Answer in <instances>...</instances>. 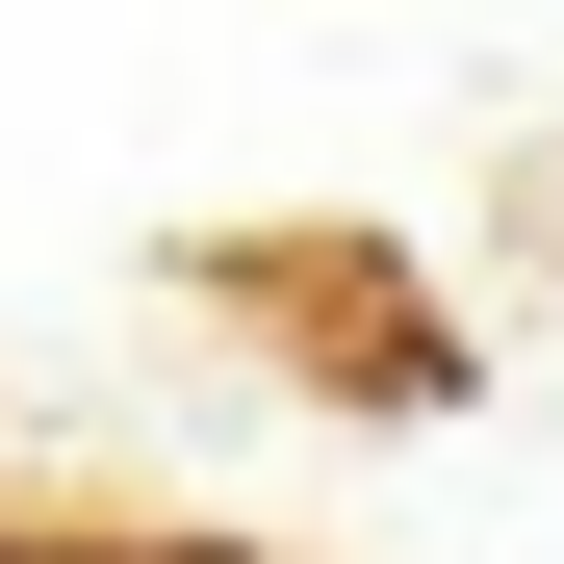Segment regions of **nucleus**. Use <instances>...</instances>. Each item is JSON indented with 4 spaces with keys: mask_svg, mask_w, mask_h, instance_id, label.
<instances>
[{
    "mask_svg": "<svg viewBox=\"0 0 564 564\" xmlns=\"http://www.w3.org/2000/svg\"><path fill=\"white\" fill-rule=\"evenodd\" d=\"M0 564H26V539H0Z\"/></svg>",
    "mask_w": 564,
    "mask_h": 564,
    "instance_id": "1",
    "label": "nucleus"
}]
</instances>
